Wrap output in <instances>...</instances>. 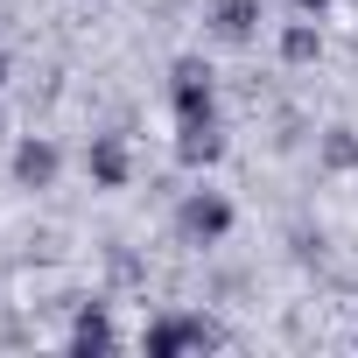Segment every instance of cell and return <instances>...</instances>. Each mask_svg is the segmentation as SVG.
Instances as JSON below:
<instances>
[{
	"label": "cell",
	"mask_w": 358,
	"mask_h": 358,
	"mask_svg": "<svg viewBox=\"0 0 358 358\" xmlns=\"http://www.w3.org/2000/svg\"><path fill=\"white\" fill-rule=\"evenodd\" d=\"M295 8H302V15H323V8H330V0H295Z\"/></svg>",
	"instance_id": "8fae6325"
},
{
	"label": "cell",
	"mask_w": 358,
	"mask_h": 358,
	"mask_svg": "<svg viewBox=\"0 0 358 358\" xmlns=\"http://www.w3.org/2000/svg\"><path fill=\"white\" fill-rule=\"evenodd\" d=\"M148 358H176V351H218L225 344V330L211 323V316H162V323H148Z\"/></svg>",
	"instance_id": "7a4b0ae2"
},
{
	"label": "cell",
	"mask_w": 358,
	"mask_h": 358,
	"mask_svg": "<svg viewBox=\"0 0 358 358\" xmlns=\"http://www.w3.org/2000/svg\"><path fill=\"white\" fill-rule=\"evenodd\" d=\"M232 225H239V211H232V197H218V190H190L183 204H176V232H183L190 246H225Z\"/></svg>",
	"instance_id": "6da1fadb"
},
{
	"label": "cell",
	"mask_w": 358,
	"mask_h": 358,
	"mask_svg": "<svg viewBox=\"0 0 358 358\" xmlns=\"http://www.w3.org/2000/svg\"><path fill=\"white\" fill-rule=\"evenodd\" d=\"M57 176H64V155H57V141H36V134H29V141L15 148V183H22V190H50Z\"/></svg>",
	"instance_id": "277c9868"
},
{
	"label": "cell",
	"mask_w": 358,
	"mask_h": 358,
	"mask_svg": "<svg viewBox=\"0 0 358 358\" xmlns=\"http://www.w3.org/2000/svg\"><path fill=\"white\" fill-rule=\"evenodd\" d=\"M253 15H260L253 0H225V8H218V36H225V43H246V36H253Z\"/></svg>",
	"instance_id": "ba28073f"
},
{
	"label": "cell",
	"mask_w": 358,
	"mask_h": 358,
	"mask_svg": "<svg viewBox=\"0 0 358 358\" xmlns=\"http://www.w3.org/2000/svg\"><path fill=\"white\" fill-rule=\"evenodd\" d=\"M330 162H337V169H351V162H358V141H351V127H337V134H330Z\"/></svg>",
	"instance_id": "30bf717a"
},
{
	"label": "cell",
	"mask_w": 358,
	"mask_h": 358,
	"mask_svg": "<svg viewBox=\"0 0 358 358\" xmlns=\"http://www.w3.org/2000/svg\"><path fill=\"white\" fill-rule=\"evenodd\" d=\"M281 50H288V64H302V57H316V22L302 15V22L288 29V43H281Z\"/></svg>",
	"instance_id": "9c48e42d"
},
{
	"label": "cell",
	"mask_w": 358,
	"mask_h": 358,
	"mask_svg": "<svg viewBox=\"0 0 358 358\" xmlns=\"http://www.w3.org/2000/svg\"><path fill=\"white\" fill-rule=\"evenodd\" d=\"M176 127H211L218 120V92H211V71L204 64H176Z\"/></svg>",
	"instance_id": "3957f363"
},
{
	"label": "cell",
	"mask_w": 358,
	"mask_h": 358,
	"mask_svg": "<svg viewBox=\"0 0 358 358\" xmlns=\"http://www.w3.org/2000/svg\"><path fill=\"white\" fill-rule=\"evenodd\" d=\"M120 344V330H113V316L92 302V309H78V323H71V351H113Z\"/></svg>",
	"instance_id": "8992f818"
},
{
	"label": "cell",
	"mask_w": 358,
	"mask_h": 358,
	"mask_svg": "<svg viewBox=\"0 0 358 358\" xmlns=\"http://www.w3.org/2000/svg\"><path fill=\"white\" fill-rule=\"evenodd\" d=\"M351 344H358V337H351Z\"/></svg>",
	"instance_id": "4fadbf2b"
},
{
	"label": "cell",
	"mask_w": 358,
	"mask_h": 358,
	"mask_svg": "<svg viewBox=\"0 0 358 358\" xmlns=\"http://www.w3.org/2000/svg\"><path fill=\"white\" fill-rule=\"evenodd\" d=\"M92 183H99V190H120V183H127V148H120L113 134L92 141Z\"/></svg>",
	"instance_id": "52a82bcc"
},
{
	"label": "cell",
	"mask_w": 358,
	"mask_h": 358,
	"mask_svg": "<svg viewBox=\"0 0 358 358\" xmlns=\"http://www.w3.org/2000/svg\"><path fill=\"white\" fill-rule=\"evenodd\" d=\"M0 85H8V50H0Z\"/></svg>",
	"instance_id": "7c38bea8"
},
{
	"label": "cell",
	"mask_w": 358,
	"mask_h": 358,
	"mask_svg": "<svg viewBox=\"0 0 358 358\" xmlns=\"http://www.w3.org/2000/svg\"><path fill=\"white\" fill-rule=\"evenodd\" d=\"M218 155H225L218 120H211V127H176V162H183V169H211Z\"/></svg>",
	"instance_id": "5b68a950"
}]
</instances>
